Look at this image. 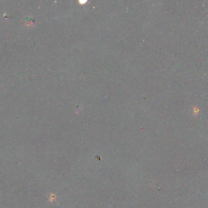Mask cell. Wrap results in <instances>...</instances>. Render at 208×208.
Masks as SVG:
<instances>
[{
  "mask_svg": "<svg viewBox=\"0 0 208 208\" xmlns=\"http://www.w3.org/2000/svg\"><path fill=\"white\" fill-rule=\"evenodd\" d=\"M193 114L195 115H198V114H199L200 109L198 108V107L195 106V107H193Z\"/></svg>",
  "mask_w": 208,
  "mask_h": 208,
  "instance_id": "cell-1",
  "label": "cell"
}]
</instances>
